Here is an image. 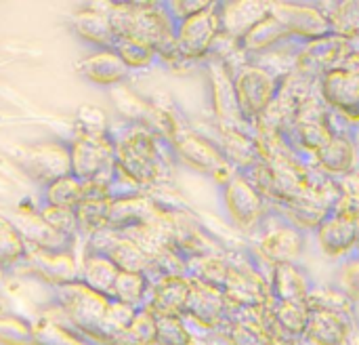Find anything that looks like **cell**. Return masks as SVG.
<instances>
[{
  "label": "cell",
  "mask_w": 359,
  "mask_h": 345,
  "mask_svg": "<svg viewBox=\"0 0 359 345\" xmlns=\"http://www.w3.org/2000/svg\"><path fill=\"white\" fill-rule=\"evenodd\" d=\"M116 173L114 196L130 192H160L175 185L177 162L168 143L143 122H114Z\"/></svg>",
  "instance_id": "obj_1"
},
{
  "label": "cell",
  "mask_w": 359,
  "mask_h": 345,
  "mask_svg": "<svg viewBox=\"0 0 359 345\" xmlns=\"http://www.w3.org/2000/svg\"><path fill=\"white\" fill-rule=\"evenodd\" d=\"M111 304V297L93 291L80 280L55 287L48 291V301L38 310V314L57 318L80 333L86 341L97 345L99 327Z\"/></svg>",
  "instance_id": "obj_2"
},
{
  "label": "cell",
  "mask_w": 359,
  "mask_h": 345,
  "mask_svg": "<svg viewBox=\"0 0 359 345\" xmlns=\"http://www.w3.org/2000/svg\"><path fill=\"white\" fill-rule=\"evenodd\" d=\"M168 148L175 156L179 169H187L196 175H202L215 183V188L223 185L231 179L238 171L227 162L225 154L221 152L217 139L210 131L200 129L187 118L168 139Z\"/></svg>",
  "instance_id": "obj_3"
},
{
  "label": "cell",
  "mask_w": 359,
  "mask_h": 345,
  "mask_svg": "<svg viewBox=\"0 0 359 345\" xmlns=\"http://www.w3.org/2000/svg\"><path fill=\"white\" fill-rule=\"evenodd\" d=\"M109 19L118 36H135L149 42L156 53L170 48L175 40L177 21L172 19L166 2L133 0L109 2Z\"/></svg>",
  "instance_id": "obj_4"
},
{
  "label": "cell",
  "mask_w": 359,
  "mask_h": 345,
  "mask_svg": "<svg viewBox=\"0 0 359 345\" xmlns=\"http://www.w3.org/2000/svg\"><path fill=\"white\" fill-rule=\"evenodd\" d=\"M311 236L288 223L282 215L271 213L255 236L248 238V251L269 272L284 263H303L309 253Z\"/></svg>",
  "instance_id": "obj_5"
},
{
  "label": "cell",
  "mask_w": 359,
  "mask_h": 345,
  "mask_svg": "<svg viewBox=\"0 0 359 345\" xmlns=\"http://www.w3.org/2000/svg\"><path fill=\"white\" fill-rule=\"evenodd\" d=\"M111 131L90 133L72 126V133L65 137L69 145V171L74 177L84 183L111 185L116 173V143Z\"/></svg>",
  "instance_id": "obj_6"
},
{
  "label": "cell",
  "mask_w": 359,
  "mask_h": 345,
  "mask_svg": "<svg viewBox=\"0 0 359 345\" xmlns=\"http://www.w3.org/2000/svg\"><path fill=\"white\" fill-rule=\"evenodd\" d=\"M217 194L225 221L246 240L255 236L263 221L273 213L263 194L240 171L223 185H219Z\"/></svg>",
  "instance_id": "obj_7"
},
{
  "label": "cell",
  "mask_w": 359,
  "mask_h": 345,
  "mask_svg": "<svg viewBox=\"0 0 359 345\" xmlns=\"http://www.w3.org/2000/svg\"><path fill=\"white\" fill-rule=\"evenodd\" d=\"M223 293L231 304L233 312L255 310L271 301L269 270L257 261V257L246 249L231 251V268L223 285Z\"/></svg>",
  "instance_id": "obj_8"
},
{
  "label": "cell",
  "mask_w": 359,
  "mask_h": 345,
  "mask_svg": "<svg viewBox=\"0 0 359 345\" xmlns=\"http://www.w3.org/2000/svg\"><path fill=\"white\" fill-rule=\"evenodd\" d=\"M320 99L337 116L341 124L359 133V48L343 59L341 65L326 72L318 80Z\"/></svg>",
  "instance_id": "obj_9"
},
{
  "label": "cell",
  "mask_w": 359,
  "mask_h": 345,
  "mask_svg": "<svg viewBox=\"0 0 359 345\" xmlns=\"http://www.w3.org/2000/svg\"><path fill=\"white\" fill-rule=\"evenodd\" d=\"M238 105L248 122H257L278 97L282 76L261 61L246 59L231 67Z\"/></svg>",
  "instance_id": "obj_10"
},
{
  "label": "cell",
  "mask_w": 359,
  "mask_h": 345,
  "mask_svg": "<svg viewBox=\"0 0 359 345\" xmlns=\"http://www.w3.org/2000/svg\"><path fill=\"white\" fill-rule=\"evenodd\" d=\"M200 72L204 74V80H206L210 129L212 131H225V129H248V126H252V122H248L244 118V114L238 105L231 67L219 57H208L202 63Z\"/></svg>",
  "instance_id": "obj_11"
},
{
  "label": "cell",
  "mask_w": 359,
  "mask_h": 345,
  "mask_svg": "<svg viewBox=\"0 0 359 345\" xmlns=\"http://www.w3.org/2000/svg\"><path fill=\"white\" fill-rule=\"evenodd\" d=\"M339 126L337 116L326 108V103L320 99V93L311 97L294 116L292 124L286 131V137L297 154L311 160L328 145L334 131Z\"/></svg>",
  "instance_id": "obj_12"
},
{
  "label": "cell",
  "mask_w": 359,
  "mask_h": 345,
  "mask_svg": "<svg viewBox=\"0 0 359 345\" xmlns=\"http://www.w3.org/2000/svg\"><path fill=\"white\" fill-rule=\"evenodd\" d=\"M187 325L208 341H219L223 331L233 320V308L221 289L194 282L183 312Z\"/></svg>",
  "instance_id": "obj_13"
},
{
  "label": "cell",
  "mask_w": 359,
  "mask_h": 345,
  "mask_svg": "<svg viewBox=\"0 0 359 345\" xmlns=\"http://www.w3.org/2000/svg\"><path fill=\"white\" fill-rule=\"evenodd\" d=\"M17 167L36 185V190L57 177L69 175L72 171L67 137L53 135L25 143L17 156Z\"/></svg>",
  "instance_id": "obj_14"
},
{
  "label": "cell",
  "mask_w": 359,
  "mask_h": 345,
  "mask_svg": "<svg viewBox=\"0 0 359 345\" xmlns=\"http://www.w3.org/2000/svg\"><path fill=\"white\" fill-rule=\"evenodd\" d=\"M223 36L221 17H219V0H212L200 13L177 21L175 40L185 59L200 65L212 55L219 40Z\"/></svg>",
  "instance_id": "obj_15"
},
{
  "label": "cell",
  "mask_w": 359,
  "mask_h": 345,
  "mask_svg": "<svg viewBox=\"0 0 359 345\" xmlns=\"http://www.w3.org/2000/svg\"><path fill=\"white\" fill-rule=\"evenodd\" d=\"M271 15L282 23L294 44L332 34L324 2H271Z\"/></svg>",
  "instance_id": "obj_16"
},
{
  "label": "cell",
  "mask_w": 359,
  "mask_h": 345,
  "mask_svg": "<svg viewBox=\"0 0 359 345\" xmlns=\"http://www.w3.org/2000/svg\"><path fill=\"white\" fill-rule=\"evenodd\" d=\"M80 255L76 249H61V251H27V257L17 274L29 276L42 282L48 291L72 280H78Z\"/></svg>",
  "instance_id": "obj_17"
},
{
  "label": "cell",
  "mask_w": 359,
  "mask_h": 345,
  "mask_svg": "<svg viewBox=\"0 0 359 345\" xmlns=\"http://www.w3.org/2000/svg\"><path fill=\"white\" fill-rule=\"evenodd\" d=\"M316 169L334 179L345 181L347 177L359 173V133L339 122L328 145L313 158Z\"/></svg>",
  "instance_id": "obj_18"
},
{
  "label": "cell",
  "mask_w": 359,
  "mask_h": 345,
  "mask_svg": "<svg viewBox=\"0 0 359 345\" xmlns=\"http://www.w3.org/2000/svg\"><path fill=\"white\" fill-rule=\"evenodd\" d=\"M76 74L95 89L114 91L130 80V70L124 65L114 46L105 48H86L76 59Z\"/></svg>",
  "instance_id": "obj_19"
},
{
  "label": "cell",
  "mask_w": 359,
  "mask_h": 345,
  "mask_svg": "<svg viewBox=\"0 0 359 345\" xmlns=\"http://www.w3.org/2000/svg\"><path fill=\"white\" fill-rule=\"evenodd\" d=\"M311 247L332 263L355 255V219L332 211L311 234Z\"/></svg>",
  "instance_id": "obj_20"
},
{
  "label": "cell",
  "mask_w": 359,
  "mask_h": 345,
  "mask_svg": "<svg viewBox=\"0 0 359 345\" xmlns=\"http://www.w3.org/2000/svg\"><path fill=\"white\" fill-rule=\"evenodd\" d=\"M168 207H164L154 194L147 192H130L111 198L107 228L116 232H128L133 228L151 223L160 219Z\"/></svg>",
  "instance_id": "obj_21"
},
{
  "label": "cell",
  "mask_w": 359,
  "mask_h": 345,
  "mask_svg": "<svg viewBox=\"0 0 359 345\" xmlns=\"http://www.w3.org/2000/svg\"><path fill=\"white\" fill-rule=\"evenodd\" d=\"M67 27L86 48H105L116 42L109 2H86L74 8L67 17Z\"/></svg>",
  "instance_id": "obj_22"
},
{
  "label": "cell",
  "mask_w": 359,
  "mask_h": 345,
  "mask_svg": "<svg viewBox=\"0 0 359 345\" xmlns=\"http://www.w3.org/2000/svg\"><path fill=\"white\" fill-rule=\"evenodd\" d=\"M353 44L328 34L324 38L299 44L297 48V59H294V70L320 80L326 72L334 70L337 65L343 63V59L351 53Z\"/></svg>",
  "instance_id": "obj_23"
},
{
  "label": "cell",
  "mask_w": 359,
  "mask_h": 345,
  "mask_svg": "<svg viewBox=\"0 0 359 345\" xmlns=\"http://www.w3.org/2000/svg\"><path fill=\"white\" fill-rule=\"evenodd\" d=\"M11 221L15 223V228L23 236L27 249L61 251V249H76L78 247L76 242L63 238L61 234H57L53 228L46 226V221L38 213V198H36V202H32L29 198L19 202L15 207V215L11 217Z\"/></svg>",
  "instance_id": "obj_24"
},
{
  "label": "cell",
  "mask_w": 359,
  "mask_h": 345,
  "mask_svg": "<svg viewBox=\"0 0 359 345\" xmlns=\"http://www.w3.org/2000/svg\"><path fill=\"white\" fill-rule=\"evenodd\" d=\"M318 280L305 263H284L269 272V289L273 301L307 304L309 293Z\"/></svg>",
  "instance_id": "obj_25"
},
{
  "label": "cell",
  "mask_w": 359,
  "mask_h": 345,
  "mask_svg": "<svg viewBox=\"0 0 359 345\" xmlns=\"http://www.w3.org/2000/svg\"><path fill=\"white\" fill-rule=\"evenodd\" d=\"M114 192L107 183H86V196L76 207L78 228H80V242L107 230L109 204Z\"/></svg>",
  "instance_id": "obj_26"
},
{
  "label": "cell",
  "mask_w": 359,
  "mask_h": 345,
  "mask_svg": "<svg viewBox=\"0 0 359 345\" xmlns=\"http://www.w3.org/2000/svg\"><path fill=\"white\" fill-rule=\"evenodd\" d=\"M286 42H292L286 34V30L282 27V23L271 15L263 17L259 23H255L240 40H238V48L246 59H263L269 53L278 51L280 46H284Z\"/></svg>",
  "instance_id": "obj_27"
},
{
  "label": "cell",
  "mask_w": 359,
  "mask_h": 345,
  "mask_svg": "<svg viewBox=\"0 0 359 345\" xmlns=\"http://www.w3.org/2000/svg\"><path fill=\"white\" fill-rule=\"evenodd\" d=\"M194 280L189 276H170L151 280L147 306L156 316H183Z\"/></svg>",
  "instance_id": "obj_28"
},
{
  "label": "cell",
  "mask_w": 359,
  "mask_h": 345,
  "mask_svg": "<svg viewBox=\"0 0 359 345\" xmlns=\"http://www.w3.org/2000/svg\"><path fill=\"white\" fill-rule=\"evenodd\" d=\"M271 11V2L265 0H233L219 2V17L223 36L231 40H240L255 23L267 17Z\"/></svg>",
  "instance_id": "obj_29"
},
{
  "label": "cell",
  "mask_w": 359,
  "mask_h": 345,
  "mask_svg": "<svg viewBox=\"0 0 359 345\" xmlns=\"http://www.w3.org/2000/svg\"><path fill=\"white\" fill-rule=\"evenodd\" d=\"M210 135L217 139L221 152L225 154L227 162L236 171L244 173L246 169H250L255 162L261 160L259 143H257L252 126H248V129H225V131H212L210 129Z\"/></svg>",
  "instance_id": "obj_30"
},
{
  "label": "cell",
  "mask_w": 359,
  "mask_h": 345,
  "mask_svg": "<svg viewBox=\"0 0 359 345\" xmlns=\"http://www.w3.org/2000/svg\"><path fill=\"white\" fill-rule=\"evenodd\" d=\"M78 255H80L78 280L84 282L86 287H90L93 291H99V293L111 297L116 278L120 274L116 263L105 253L84 249V247H78Z\"/></svg>",
  "instance_id": "obj_31"
},
{
  "label": "cell",
  "mask_w": 359,
  "mask_h": 345,
  "mask_svg": "<svg viewBox=\"0 0 359 345\" xmlns=\"http://www.w3.org/2000/svg\"><path fill=\"white\" fill-rule=\"evenodd\" d=\"M84 196H86V183L74 177L72 173L48 181L46 185L38 188V194H36L40 204L67 207V209H76Z\"/></svg>",
  "instance_id": "obj_32"
},
{
  "label": "cell",
  "mask_w": 359,
  "mask_h": 345,
  "mask_svg": "<svg viewBox=\"0 0 359 345\" xmlns=\"http://www.w3.org/2000/svg\"><path fill=\"white\" fill-rule=\"evenodd\" d=\"M32 345H93L65 323L36 314L32 318Z\"/></svg>",
  "instance_id": "obj_33"
},
{
  "label": "cell",
  "mask_w": 359,
  "mask_h": 345,
  "mask_svg": "<svg viewBox=\"0 0 359 345\" xmlns=\"http://www.w3.org/2000/svg\"><path fill=\"white\" fill-rule=\"evenodd\" d=\"M27 245L11 217H0V272L17 274L27 257Z\"/></svg>",
  "instance_id": "obj_34"
},
{
  "label": "cell",
  "mask_w": 359,
  "mask_h": 345,
  "mask_svg": "<svg viewBox=\"0 0 359 345\" xmlns=\"http://www.w3.org/2000/svg\"><path fill=\"white\" fill-rule=\"evenodd\" d=\"M116 53L124 61V65L130 70V74H141L158 67V53L156 48L135 36H118L114 42Z\"/></svg>",
  "instance_id": "obj_35"
},
{
  "label": "cell",
  "mask_w": 359,
  "mask_h": 345,
  "mask_svg": "<svg viewBox=\"0 0 359 345\" xmlns=\"http://www.w3.org/2000/svg\"><path fill=\"white\" fill-rule=\"evenodd\" d=\"M330 19V32L359 48V0L324 2Z\"/></svg>",
  "instance_id": "obj_36"
},
{
  "label": "cell",
  "mask_w": 359,
  "mask_h": 345,
  "mask_svg": "<svg viewBox=\"0 0 359 345\" xmlns=\"http://www.w3.org/2000/svg\"><path fill=\"white\" fill-rule=\"evenodd\" d=\"M151 291V278L147 272H120L111 291V299L130 308H145Z\"/></svg>",
  "instance_id": "obj_37"
},
{
  "label": "cell",
  "mask_w": 359,
  "mask_h": 345,
  "mask_svg": "<svg viewBox=\"0 0 359 345\" xmlns=\"http://www.w3.org/2000/svg\"><path fill=\"white\" fill-rule=\"evenodd\" d=\"M114 105H116V114L120 122H143L149 116V97L141 95L139 91H135L128 82L122 86H116L114 91H109Z\"/></svg>",
  "instance_id": "obj_38"
},
{
  "label": "cell",
  "mask_w": 359,
  "mask_h": 345,
  "mask_svg": "<svg viewBox=\"0 0 359 345\" xmlns=\"http://www.w3.org/2000/svg\"><path fill=\"white\" fill-rule=\"evenodd\" d=\"M271 314L290 339L303 344V335H305L309 314H311L307 304H288V301L271 299Z\"/></svg>",
  "instance_id": "obj_39"
},
{
  "label": "cell",
  "mask_w": 359,
  "mask_h": 345,
  "mask_svg": "<svg viewBox=\"0 0 359 345\" xmlns=\"http://www.w3.org/2000/svg\"><path fill=\"white\" fill-rule=\"evenodd\" d=\"M309 310H320V312H337V314H347V316H358V308L339 291L334 289L328 280L326 282H316L309 299H307Z\"/></svg>",
  "instance_id": "obj_40"
},
{
  "label": "cell",
  "mask_w": 359,
  "mask_h": 345,
  "mask_svg": "<svg viewBox=\"0 0 359 345\" xmlns=\"http://www.w3.org/2000/svg\"><path fill=\"white\" fill-rule=\"evenodd\" d=\"M328 282L339 289L355 308H359V255H351L334 263Z\"/></svg>",
  "instance_id": "obj_41"
},
{
  "label": "cell",
  "mask_w": 359,
  "mask_h": 345,
  "mask_svg": "<svg viewBox=\"0 0 359 345\" xmlns=\"http://www.w3.org/2000/svg\"><path fill=\"white\" fill-rule=\"evenodd\" d=\"M38 213L40 217L46 221L48 228H53L57 234H61L63 238L80 245V228H78V217H76V209H67V207H50V204H40L38 202Z\"/></svg>",
  "instance_id": "obj_42"
},
{
  "label": "cell",
  "mask_w": 359,
  "mask_h": 345,
  "mask_svg": "<svg viewBox=\"0 0 359 345\" xmlns=\"http://www.w3.org/2000/svg\"><path fill=\"white\" fill-rule=\"evenodd\" d=\"M221 345H271L265 335L259 331V327L240 312H233V320L229 323V327L223 331V335L219 337Z\"/></svg>",
  "instance_id": "obj_43"
},
{
  "label": "cell",
  "mask_w": 359,
  "mask_h": 345,
  "mask_svg": "<svg viewBox=\"0 0 359 345\" xmlns=\"http://www.w3.org/2000/svg\"><path fill=\"white\" fill-rule=\"evenodd\" d=\"M158 316L149 308H139L120 345H156Z\"/></svg>",
  "instance_id": "obj_44"
},
{
  "label": "cell",
  "mask_w": 359,
  "mask_h": 345,
  "mask_svg": "<svg viewBox=\"0 0 359 345\" xmlns=\"http://www.w3.org/2000/svg\"><path fill=\"white\" fill-rule=\"evenodd\" d=\"M0 345H32V318L0 312Z\"/></svg>",
  "instance_id": "obj_45"
},
{
  "label": "cell",
  "mask_w": 359,
  "mask_h": 345,
  "mask_svg": "<svg viewBox=\"0 0 359 345\" xmlns=\"http://www.w3.org/2000/svg\"><path fill=\"white\" fill-rule=\"evenodd\" d=\"M114 118L97 105H82L76 112L74 118V129L80 131H90V133H109L114 129Z\"/></svg>",
  "instance_id": "obj_46"
},
{
  "label": "cell",
  "mask_w": 359,
  "mask_h": 345,
  "mask_svg": "<svg viewBox=\"0 0 359 345\" xmlns=\"http://www.w3.org/2000/svg\"><path fill=\"white\" fill-rule=\"evenodd\" d=\"M212 0H175V2H166L170 15L175 21L187 19L196 13H200L202 8H206Z\"/></svg>",
  "instance_id": "obj_47"
},
{
  "label": "cell",
  "mask_w": 359,
  "mask_h": 345,
  "mask_svg": "<svg viewBox=\"0 0 359 345\" xmlns=\"http://www.w3.org/2000/svg\"><path fill=\"white\" fill-rule=\"evenodd\" d=\"M355 255H359V217L355 221Z\"/></svg>",
  "instance_id": "obj_48"
}]
</instances>
